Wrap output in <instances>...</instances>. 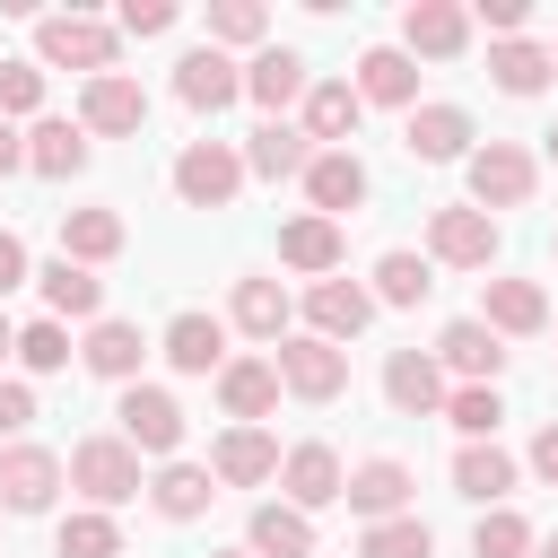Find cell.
<instances>
[{"instance_id": "6da1fadb", "label": "cell", "mask_w": 558, "mask_h": 558, "mask_svg": "<svg viewBox=\"0 0 558 558\" xmlns=\"http://www.w3.org/2000/svg\"><path fill=\"white\" fill-rule=\"evenodd\" d=\"M113 61H122V35H113L105 17H87V9H52V17H35V70L105 78Z\"/></svg>"}, {"instance_id": "7a4b0ae2", "label": "cell", "mask_w": 558, "mask_h": 558, "mask_svg": "<svg viewBox=\"0 0 558 558\" xmlns=\"http://www.w3.org/2000/svg\"><path fill=\"white\" fill-rule=\"evenodd\" d=\"M61 471H70V488H78L96 514H113V506H131V497L148 488V480H140V453H131L122 436H78Z\"/></svg>"}, {"instance_id": "3957f363", "label": "cell", "mask_w": 558, "mask_h": 558, "mask_svg": "<svg viewBox=\"0 0 558 558\" xmlns=\"http://www.w3.org/2000/svg\"><path fill=\"white\" fill-rule=\"evenodd\" d=\"M244 192V148L235 140H183L174 157V201L183 209H227Z\"/></svg>"}, {"instance_id": "277c9868", "label": "cell", "mask_w": 558, "mask_h": 558, "mask_svg": "<svg viewBox=\"0 0 558 558\" xmlns=\"http://www.w3.org/2000/svg\"><path fill=\"white\" fill-rule=\"evenodd\" d=\"M462 174H471V209H523L532 201V183H541V166H532V148H514V140H480L471 157H462Z\"/></svg>"}, {"instance_id": "5b68a950", "label": "cell", "mask_w": 558, "mask_h": 558, "mask_svg": "<svg viewBox=\"0 0 558 558\" xmlns=\"http://www.w3.org/2000/svg\"><path fill=\"white\" fill-rule=\"evenodd\" d=\"M270 366H279V392H296V401H340L349 392V349H331L314 331H288L270 349Z\"/></svg>"}, {"instance_id": "8992f818", "label": "cell", "mask_w": 558, "mask_h": 558, "mask_svg": "<svg viewBox=\"0 0 558 558\" xmlns=\"http://www.w3.org/2000/svg\"><path fill=\"white\" fill-rule=\"evenodd\" d=\"M113 418H122V445L148 462H174V445H183V401L166 392V384H122V401H113Z\"/></svg>"}, {"instance_id": "52a82bcc", "label": "cell", "mask_w": 558, "mask_h": 558, "mask_svg": "<svg viewBox=\"0 0 558 558\" xmlns=\"http://www.w3.org/2000/svg\"><path fill=\"white\" fill-rule=\"evenodd\" d=\"M427 262H445V270H488V262H497V218L471 209V201L427 209Z\"/></svg>"}, {"instance_id": "ba28073f", "label": "cell", "mask_w": 558, "mask_h": 558, "mask_svg": "<svg viewBox=\"0 0 558 558\" xmlns=\"http://www.w3.org/2000/svg\"><path fill=\"white\" fill-rule=\"evenodd\" d=\"M87 140H131L140 122H148V96H140V78L131 70H105V78H87L78 87V113H70Z\"/></svg>"}, {"instance_id": "9c48e42d", "label": "cell", "mask_w": 558, "mask_h": 558, "mask_svg": "<svg viewBox=\"0 0 558 558\" xmlns=\"http://www.w3.org/2000/svg\"><path fill=\"white\" fill-rule=\"evenodd\" d=\"M279 488H288V506H296V514H323V506H340L349 462H340L323 436H305V445H288V453H279Z\"/></svg>"}, {"instance_id": "30bf717a", "label": "cell", "mask_w": 558, "mask_h": 558, "mask_svg": "<svg viewBox=\"0 0 558 558\" xmlns=\"http://www.w3.org/2000/svg\"><path fill=\"white\" fill-rule=\"evenodd\" d=\"M427 357H436L453 384H497V375H506V340H497L480 314H453V323L436 331V349H427Z\"/></svg>"}, {"instance_id": "8fae6325", "label": "cell", "mask_w": 558, "mask_h": 558, "mask_svg": "<svg viewBox=\"0 0 558 558\" xmlns=\"http://www.w3.org/2000/svg\"><path fill=\"white\" fill-rule=\"evenodd\" d=\"M61 453L52 445H0V506L9 514H44L52 497H61Z\"/></svg>"}, {"instance_id": "7c38bea8", "label": "cell", "mask_w": 558, "mask_h": 558, "mask_svg": "<svg viewBox=\"0 0 558 558\" xmlns=\"http://www.w3.org/2000/svg\"><path fill=\"white\" fill-rule=\"evenodd\" d=\"M305 52L296 44H262L253 61H244V96L262 105V122H288V105H305Z\"/></svg>"}, {"instance_id": "4fadbf2b", "label": "cell", "mask_w": 558, "mask_h": 558, "mask_svg": "<svg viewBox=\"0 0 558 558\" xmlns=\"http://www.w3.org/2000/svg\"><path fill=\"white\" fill-rule=\"evenodd\" d=\"M174 96H183L192 113H227V105L244 96V61L218 52V44H192V52L174 61Z\"/></svg>"}, {"instance_id": "5bb4252c", "label": "cell", "mask_w": 558, "mask_h": 558, "mask_svg": "<svg viewBox=\"0 0 558 558\" xmlns=\"http://www.w3.org/2000/svg\"><path fill=\"white\" fill-rule=\"evenodd\" d=\"M471 44V9L462 0H410L401 9V52L410 61H453Z\"/></svg>"}, {"instance_id": "9a60e30c", "label": "cell", "mask_w": 558, "mask_h": 558, "mask_svg": "<svg viewBox=\"0 0 558 558\" xmlns=\"http://www.w3.org/2000/svg\"><path fill=\"white\" fill-rule=\"evenodd\" d=\"M296 183H305L314 218H331V227H340V218L366 201V157H357V148H314V166H305Z\"/></svg>"}, {"instance_id": "2e32d148", "label": "cell", "mask_w": 558, "mask_h": 558, "mask_svg": "<svg viewBox=\"0 0 558 558\" xmlns=\"http://www.w3.org/2000/svg\"><path fill=\"white\" fill-rule=\"evenodd\" d=\"M445 392H453V384H445V366H436L427 349H392V357H384V401H392L401 418H445Z\"/></svg>"}, {"instance_id": "e0dca14e", "label": "cell", "mask_w": 558, "mask_h": 558, "mask_svg": "<svg viewBox=\"0 0 558 558\" xmlns=\"http://www.w3.org/2000/svg\"><path fill=\"white\" fill-rule=\"evenodd\" d=\"M410 462H392V453H366L357 471H349V488H340V506L349 514H366V523H392V514H410Z\"/></svg>"}, {"instance_id": "ac0fdd59", "label": "cell", "mask_w": 558, "mask_h": 558, "mask_svg": "<svg viewBox=\"0 0 558 558\" xmlns=\"http://www.w3.org/2000/svg\"><path fill=\"white\" fill-rule=\"evenodd\" d=\"M357 122H366V105H357V87H349V78H314V87H305V105H296V131H305L314 148H349V140H357Z\"/></svg>"}, {"instance_id": "d6986e66", "label": "cell", "mask_w": 558, "mask_h": 558, "mask_svg": "<svg viewBox=\"0 0 558 558\" xmlns=\"http://www.w3.org/2000/svg\"><path fill=\"white\" fill-rule=\"evenodd\" d=\"M471 113L462 105H410V122H401V148L418 157V166H453V157H471Z\"/></svg>"}, {"instance_id": "ffe728a7", "label": "cell", "mask_w": 558, "mask_h": 558, "mask_svg": "<svg viewBox=\"0 0 558 558\" xmlns=\"http://www.w3.org/2000/svg\"><path fill=\"white\" fill-rule=\"evenodd\" d=\"M480 323H488L497 340H532V331H549V296H541V279H480Z\"/></svg>"}, {"instance_id": "44dd1931", "label": "cell", "mask_w": 558, "mask_h": 558, "mask_svg": "<svg viewBox=\"0 0 558 558\" xmlns=\"http://www.w3.org/2000/svg\"><path fill=\"white\" fill-rule=\"evenodd\" d=\"M305 323H314V340L349 349V340L375 323V296H366L357 279H314V288H305Z\"/></svg>"}, {"instance_id": "7402d4cb", "label": "cell", "mask_w": 558, "mask_h": 558, "mask_svg": "<svg viewBox=\"0 0 558 558\" xmlns=\"http://www.w3.org/2000/svg\"><path fill=\"white\" fill-rule=\"evenodd\" d=\"M209 480H218V488H262V480H279V436H270V427H227V436L209 445Z\"/></svg>"}, {"instance_id": "603a6c76", "label": "cell", "mask_w": 558, "mask_h": 558, "mask_svg": "<svg viewBox=\"0 0 558 558\" xmlns=\"http://www.w3.org/2000/svg\"><path fill=\"white\" fill-rule=\"evenodd\" d=\"M157 349H166V366H174V375H218V366H227V323H218V314H201V305H183V314L166 323V340H157Z\"/></svg>"}, {"instance_id": "cb8c5ba5", "label": "cell", "mask_w": 558, "mask_h": 558, "mask_svg": "<svg viewBox=\"0 0 558 558\" xmlns=\"http://www.w3.org/2000/svg\"><path fill=\"white\" fill-rule=\"evenodd\" d=\"M218 410H227L235 427H262V418L279 410V366H270V357H227V366H218Z\"/></svg>"}, {"instance_id": "d4e9b609", "label": "cell", "mask_w": 558, "mask_h": 558, "mask_svg": "<svg viewBox=\"0 0 558 558\" xmlns=\"http://www.w3.org/2000/svg\"><path fill=\"white\" fill-rule=\"evenodd\" d=\"M35 296H44L52 323H105V279L78 270V262H44L35 270Z\"/></svg>"}, {"instance_id": "484cf974", "label": "cell", "mask_w": 558, "mask_h": 558, "mask_svg": "<svg viewBox=\"0 0 558 558\" xmlns=\"http://www.w3.org/2000/svg\"><path fill=\"white\" fill-rule=\"evenodd\" d=\"M78 357H87V375H105V384H140V357H148V331H140V323H122V314H105V323H87V340H78Z\"/></svg>"}, {"instance_id": "4316f807", "label": "cell", "mask_w": 558, "mask_h": 558, "mask_svg": "<svg viewBox=\"0 0 558 558\" xmlns=\"http://www.w3.org/2000/svg\"><path fill=\"white\" fill-rule=\"evenodd\" d=\"M244 558H314V514H296L288 497L244 514Z\"/></svg>"}, {"instance_id": "83f0119b", "label": "cell", "mask_w": 558, "mask_h": 558, "mask_svg": "<svg viewBox=\"0 0 558 558\" xmlns=\"http://www.w3.org/2000/svg\"><path fill=\"white\" fill-rule=\"evenodd\" d=\"M349 87H357V105H401L410 113L418 105V61L401 44H375V52H357V78Z\"/></svg>"}, {"instance_id": "f1b7e54d", "label": "cell", "mask_w": 558, "mask_h": 558, "mask_svg": "<svg viewBox=\"0 0 558 558\" xmlns=\"http://www.w3.org/2000/svg\"><path fill=\"white\" fill-rule=\"evenodd\" d=\"M314 166V140L296 131V122H262V131H244V174H262V183H296Z\"/></svg>"}, {"instance_id": "f546056e", "label": "cell", "mask_w": 558, "mask_h": 558, "mask_svg": "<svg viewBox=\"0 0 558 558\" xmlns=\"http://www.w3.org/2000/svg\"><path fill=\"white\" fill-rule=\"evenodd\" d=\"M26 174H44V183L87 174V131H78V122H61V113H44V122L26 131Z\"/></svg>"}, {"instance_id": "4dcf8cb0", "label": "cell", "mask_w": 558, "mask_h": 558, "mask_svg": "<svg viewBox=\"0 0 558 558\" xmlns=\"http://www.w3.org/2000/svg\"><path fill=\"white\" fill-rule=\"evenodd\" d=\"M340 253H349V244H340V227H331V218H314V209L279 227V262H288V270H305V279H340Z\"/></svg>"}, {"instance_id": "1f68e13d", "label": "cell", "mask_w": 558, "mask_h": 558, "mask_svg": "<svg viewBox=\"0 0 558 558\" xmlns=\"http://www.w3.org/2000/svg\"><path fill=\"white\" fill-rule=\"evenodd\" d=\"M453 488H462L480 514L506 506V497H514V453H506L497 436H488V445H462V453H453Z\"/></svg>"}, {"instance_id": "d6a6232c", "label": "cell", "mask_w": 558, "mask_h": 558, "mask_svg": "<svg viewBox=\"0 0 558 558\" xmlns=\"http://www.w3.org/2000/svg\"><path fill=\"white\" fill-rule=\"evenodd\" d=\"M209 497H218L209 462H157V480H148V506H157L166 523H201V514H209Z\"/></svg>"}, {"instance_id": "836d02e7", "label": "cell", "mask_w": 558, "mask_h": 558, "mask_svg": "<svg viewBox=\"0 0 558 558\" xmlns=\"http://www.w3.org/2000/svg\"><path fill=\"white\" fill-rule=\"evenodd\" d=\"M488 78H497V96H541L558 78V61H549V44L506 35V44H488Z\"/></svg>"}, {"instance_id": "e575fe53", "label": "cell", "mask_w": 558, "mask_h": 558, "mask_svg": "<svg viewBox=\"0 0 558 558\" xmlns=\"http://www.w3.org/2000/svg\"><path fill=\"white\" fill-rule=\"evenodd\" d=\"M122 209H61V262H78V270H96V262H113L122 253Z\"/></svg>"}, {"instance_id": "d590c367", "label": "cell", "mask_w": 558, "mask_h": 558, "mask_svg": "<svg viewBox=\"0 0 558 558\" xmlns=\"http://www.w3.org/2000/svg\"><path fill=\"white\" fill-rule=\"evenodd\" d=\"M288 314H296V305H288V288H279V279H235L227 323H235L244 340H270V349H279V340H288Z\"/></svg>"}, {"instance_id": "8d00e7d4", "label": "cell", "mask_w": 558, "mask_h": 558, "mask_svg": "<svg viewBox=\"0 0 558 558\" xmlns=\"http://www.w3.org/2000/svg\"><path fill=\"white\" fill-rule=\"evenodd\" d=\"M427 288H436V262L392 244V253L375 262V288H366V296H375V305H427Z\"/></svg>"}, {"instance_id": "74e56055", "label": "cell", "mask_w": 558, "mask_h": 558, "mask_svg": "<svg viewBox=\"0 0 558 558\" xmlns=\"http://www.w3.org/2000/svg\"><path fill=\"white\" fill-rule=\"evenodd\" d=\"M497 418H506L497 384H453V392H445V427H462V445H488Z\"/></svg>"}, {"instance_id": "f35d334b", "label": "cell", "mask_w": 558, "mask_h": 558, "mask_svg": "<svg viewBox=\"0 0 558 558\" xmlns=\"http://www.w3.org/2000/svg\"><path fill=\"white\" fill-rule=\"evenodd\" d=\"M52 549H61V558H122V523L96 514V506H78V514H61Z\"/></svg>"}, {"instance_id": "ab89813d", "label": "cell", "mask_w": 558, "mask_h": 558, "mask_svg": "<svg viewBox=\"0 0 558 558\" xmlns=\"http://www.w3.org/2000/svg\"><path fill=\"white\" fill-rule=\"evenodd\" d=\"M357 558H436V532L418 514H392V523H366L357 532Z\"/></svg>"}, {"instance_id": "60d3db41", "label": "cell", "mask_w": 558, "mask_h": 558, "mask_svg": "<svg viewBox=\"0 0 558 558\" xmlns=\"http://www.w3.org/2000/svg\"><path fill=\"white\" fill-rule=\"evenodd\" d=\"M262 35H270V9L262 0H209V44L218 52H235V44L262 52Z\"/></svg>"}, {"instance_id": "b9f144b4", "label": "cell", "mask_w": 558, "mask_h": 558, "mask_svg": "<svg viewBox=\"0 0 558 558\" xmlns=\"http://www.w3.org/2000/svg\"><path fill=\"white\" fill-rule=\"evenodd\" d=\"M17 366H26V375H61V366H70V323H52V314L17 323Z\"/></svg>"}, {"instance_id": "7bdbcfd3", "label": "cell", "mask_w": 558, "mask_h": 558, "mask_svg": "<svg viewBox=\"0 0 558 558\" xmlns=\"http://www.w3.org/2000/svg\"><path fill=\"white\" fill-rule=\"evenodd\" d=\"M532 541H541V532H532L514 506H488L480 532H471V558H532Z\"/></svg>"}, {"instance_id": "ee69618b", "label": "cell", "mask_w": 558, "mask_h": 558, "mask_svg": "<svg viewBox=\"0 0 558 558\" xmlns=\"http://www.w3.org/2000/svg\"><path fill=\"white\" fill-rule=\"evenodd\" d=\"M0 122H44V70L35 61H0Z\"/></svg>"}, {"instance_id": "f6af8a7d", "label": "cell", "mask_w": 558, "mask_h": 558, "mask_svg": "<svg viewBox=\"0 0 558 558\" xmlns=\"http://www.w3.org/2000/svg\"><path fill=\"white\" fill-rule=\"evenodd\" d=\"M174 17H183L174 0H122V9H113V35H131V44H148V35H166Z\"/></svg>"}, {"instance_id": "bcb514c9", "label": "cell", "mask_w": 558, "mask_h": 558, "mask_svg": "<svg viewBox=\"0 0 558 558\" xmlns=\"http://www.w3.org/2000/svg\"><path fill=\"white\" fill-rule=\"evenodd\" d=\"M471 26H488V44H506L532 26V0H471Z\"/></svg>"}, {"instance_id": "7dc6e473", "label": "cell", "mask_w": 558, "mask_h": 558, "mask_svg": "<svg viewBox=\"0 0 558 558\" xmlns=\"http://www.w3.org/2000/svg\"><path fill=\"white\" fill-rule=\"evenodd\" d=\"M26 418H35V392H26V384H0V445H17Z\"/></svg>"}, {"instance_id": "c3c4849f", "label": "cell", "mask_w": 558, "mask_h": 558, "mask_svg": "<svg viewBox=\"0 0 558 558\" xmlns=\"http://www.w3.org/2000/svg\"><path fill=\"white\" fill-rule=\"evenodd\" d=\"M26 279H35V262H26V244L0 227V296H9V288H26Z\"/></svg>"}, {"instance_id": "681fc988", "label": "cell", "mask_w": 558, "mask_h": 558, "mask_svg": "<svg viewBox=\"0 0 558 558\" xmlns=\"http://www.w3.org/2000/svg\"><path fill=\"white\" fill-rule=\"evenodd\" d=\"M532 480H549V488H558V418L532 436Z\"/></svg>"}, {"instance_id": "f907efd6", "label": "cell", "mask_w": 558, "mask_h": 558, "mask_svg": "<svg viewBox=\"0 0 558 558\" xmlns=\"http://www.w3.org/2000/svg\"><path fill=\"white\" fill-rule=\"evenodd\" d=\"M0 174H26V131L0 122Z\"/></svg>"}, {"instance_id": "816d5d0a", "label": "cell", "mask_w": 558, "mask_h": 558, "mask_svg": "<svg viewBox=\"0 0 558 558\" xmlns=\"http://www.w3.org/2000/svg\"><path fill=\"white\" fill-rule=\"evenodd\" d=\"M0 357H17V323L9 314H0Z\"/></svg>"}, {"instance_id": "f5cc1de1", "label": "cell", "mask_w": 558, "mask_h": 558, "mask_svg": "<svg viewBox=\"0 0 558 558\" xmlns=\"http://www.w3.org/2000/svg\"><path fill=\"white\" fill-rule=\"evenodd\" d=\"M532 558H558V532H549V541H532Z\"/></svg>"}, {"instance_id": "db71d44e", "label": "cell", "mask_w": 558, "mask_h": 558, "mask_svg": "<svg viewBox=\"0 0 558 558\" xmlns=\"http://www.w3.org/2000/svg\"><path fill=\"white\" fill-rule=\"evenodd\" d=\"M541 140H549V166H558V131H541Z\"/></svg>"}, {"instance_id": "11a10c76", "label": "cell", "mask_w": 558, "mask_h": 558, "mask_svg": "<svg viewBox=\"0 0 558 558\" xmlns=\"http://www.w3.org/2000/svg\"><path fill=\"white\" fill-rule=\"evenodd\" d=\"M209 558H244V549H209Z\"/></svg>"}, {"instance_id": "9f6ffc18", "label": "cell", "mask_w": 558, "mask_h": 558, "mask_svg": "<svg viewBox=\"0 0 558 558\" xmlns=\"http://www.w3.org/2000/svg\"><path fill=\"white\" fill-rule=\"evenodd\" d=\"M549 61H558V35H549Z\"/></svg>"}, {"instance_id": "6f0895ef", "label": "cell", "mask_w": 558, "mask_h": 558, "mask_svg": "<svg viewBox=\"0 0 558 558\" xmlns=\"http://www.w3.org/2000/svg\"><path fill=\"white\" fill-rule=\"evenodd\" d=\"M549 331H558V314H549Z\"/></svg>"}, {"instance_id": "680465c9", "label": "cell", "mask_w": 558, "mask_h": 558, "mask_svg": "<svg viewBox=\"0 0 558 558\" xmlns=\"http://www.w3.org/2000/svg\"><path fill=\"white\" fill-rule=\"evenodd\" d=\"M549 253H558V235H549Z\"/></svg>"}]
</instances>
